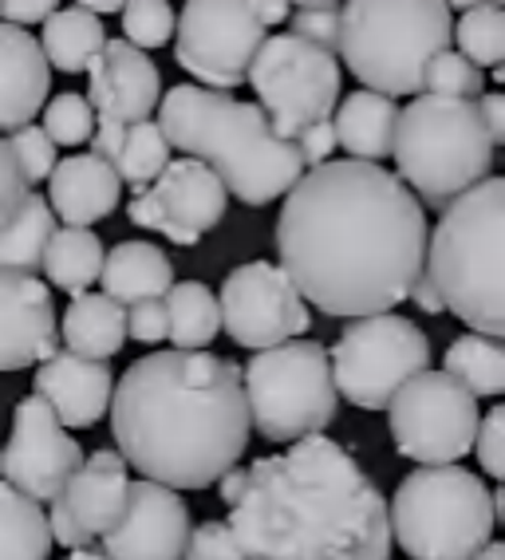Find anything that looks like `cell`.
<instances>
[{"label": "cell", "mask_w": 505, "mask_h": 560, "mask_svg": "<svg viewBox=\"0 0 505 560\" xmlns=\"http://www.w3.org/2000/svg\"><path fill=\"white\" fill-rule=\"evenodd\" d=\"M505 182L490 174L426 233V280L474 336H505Z\"/></svg>", "instance_id": "obj_5"}, {"label": "cell", "mask_w": 505, "mask_h": 560, "mask_svg": "<svg viewBox=\"0 0 505 560\" xmlns=\"http://www.w3.org/2000/svg\"><path fill=\"white\" fill-rule=\"evenodd\" d=\"M474 107H478V119H482V127H485V139L494 142V147H502L505 142V95L502 91H485Z\"/></svg>", "instance_id": "obj_47"}, {"label": "cell", "mask_w": 505, "mask_h": 560, "mask_svg": "<svg viewBox=\"0 0 505 560\" xmlns=\"http://www.w3.org/2000/svg\"><path fill=\"white\" fill-rule=\"evenodd\" d=\"M458 40V56L478 71L502 68L505 60V9L502 4H466L462 21L450 32Z\"/></svg>", "instance_id": "obj_34"}, {"label": "cell", "mask_w": 505, "mask_h": 560, "mask_svg": "<svg viewBox=\"0 0 505 560\" xmlns=\"http://www.w3.org/2000/svg\"><path fill=\"white\" fill-rule=\"evenodd\" d=\"M103 269V241L92 230H63L51 233L48 253H44V272H48V284L71 292V296H83L99 280Z\"/></svg>", "instance_id": "obj_30"}, {"label": "cell", "mask_w": 505, "mask_h": 560, "mask_svg": "<svg viewBox=\"0 0 505 560\" xmlns=\"http://www.w3.org/2000/svg\"><path fill=\"white\" fill-rule=\"evenodd\" d=\"M336 395L360 410H387V402L431 371V340L414 320L399 312H379L364 320H348L336 348L328 351Z\"/></svg>", "instance_id": "obj_10"}, {"label": "cell", "mask_w": 505, "mask_h": 560, "mask_svg": "<svg viewBox=\"0 0 505 560\" xmlns=\"http://www.w3.org/2000/svg\"><path fill=\"white\" fill-rule=\"evenodd\" d=\"M63 343L83 360H111L127 343V308L103 292H83L63 312Z\"/></svg>", "instance_id": "obj_26"}, {"label": "cell", "mask_w": 505, "mask_h": 560, "mask_svg": "<svg viewBox=\"0 0 505 560\" xmlns=\"http://www.w3.org/2000/svg\"><path fill=\"white\" fill-rule=\"evenodd\" d=\"M426 213L395 171L320 162L284 194L277 253L304 304L364 320L411 296L426 265Z\"/></svg>", "instance_id": "obj_1"}, {"label": "cell", "mask_w": 505, "mask_h": 560, "mask_svg": "<svg viewBox=\"0 0 505 560\" xmlns=\"http://www.w3.org/2000/svg\"><path fill=\"white\" fill-rule=\"evenodd\" d=\"M75 9L92 12V16H99V21H103V12H122V4H115V0H80Z\"/></svg>", "instance_id": "obj_51"}, {"label": "cell", "mask_w": 505, "mask_h": 560, "mask_svg": "<svg viewBox=\"0 0 505 560\" xmlns=\"http://www.w3.org/2000/svg\"><path fill=\"white\" fill-rule=\"evenodd\" d=\"M395 127H399V107H395V100H384L375 91H352L348 100L336 103V147H344L352 162L384 166V159L391 154Z\"/></svg>", "instance_id": "obj_25"}, {"label": "cell", "mask_w": 505, "mask_h": 560, "mask_svg": "<svg viewBox=\"0 0 505 560\" xmlns=\"http://www.w3.org/2000/svg\"><path fill=\"white\" fill-rule=\"evenodd\" d=\"M242 486H245V470H242V466H233V470L225 474L222 481H218V490H222V501H225V505H233V501H237Z\"/></svg>", "instance_id": "obj_50"}, {"label": "cell", "mask_w": 505, "mask_h": 560, "mask_svg": "<svg viewBox=\"0 0 505 560\" xmlns=\"http://www.w3.org/2000/svg\"><path fill=\"white\" fill-rule=\"evenodd\" d=\"M252 12H257V21L269 28V24H281L289 12H293V4H281V0H252Z\"/></svg>", "instance_id": "obj_49"}, {"label": "cell", "mask_w": 505, "mask_h": 560, "mask_svg": "<svg viewBox=\"0 0 505 560\" xmlns=\"http://www.w3.org/2000/svg\"><path fill=\"white\" fill-rule=\"evenodd\" d=\"M391 439L395 451L419 466H458L462 454L474 451L478 434V399L458 387L443 371L414 375L391 402Z\"/></svg>", "instance_id": "obj_12"}, {"label": "cell", "mask_w": 505, "mask_h": 560, "mask_svg": "<svg viewBox=\"0 0 505 560\" xmlns=\"http://www.w3.org/2000/svg\"><path fill=\"white\" fill-rule=\"evenodd\" d=\"M9 151H12V159H16V171L24 174V182H28V186H32V182L51 178V171H56V147H51V139L44 135L40 127L12 130Z\"/></svg>", "instance_id": "obj_39"}, {"label": "cell", "mask_w": 505, "mask_h": 560, "mask_svg": "<svg viewBox=\"0 0 505 560\" xmlns=\"http://www.w3.org/2000/svg\"><path fill=\"white\" fill-rule=\"evenodd\" d=\"M119 458L166 490H210L249 446L242 368L213 351H151L111 390Z\"/></svg>", "instance_id": "obj_2"}, {"label": "cell", "mask_w": 505, "mask_h": 560, "mask_svg": "<svg viewBox=\"0 0 505 560\" xmlns=\"http://www.w3.org/2000/svg\"><path fill=\"white\" fill-rule=\"evenodd\" d=\"M60 320L44 280L0 277V371L40 368L56 355Z\"/></svg>", "instance_id": "obj_19"}, {"label": "cell", "mask_w": 505, "mask_h": 560, "mask_svg": "<svg viewBox=\"0 0 505 560\" xmlns=\"http://www.w3.org/2000/svg\"><path fill=\"white\" fill-rule=\"evenodd\" d=\"M296 154H301L304 171H313V166H320V162H328V154L336 151V135H332V119L328 122H316V127L301 130L293 139Z\"/></svg>", "instance_id": "obj_44"}, {"label": "cell", "mask_w": 505, "mask_h": 560, "mask_svg": "<svg viewBox=\"0 0 505 560\" xmlns=\"http://www.w3.org/2000/svg\"><path fill=\"white\" fill-rule=\"evenodd\" d=\"M51 510H48V533H51V545H63V549H71V552H80V549H87V545H95L87 533L71 521V513L63 510V501L56 498V501H48Z\"/></svg>", "instance_id": "obj_45"}, {"label": "cell", "mask_w": 505, "mask_h": 560, "mask_svg": "<svg viewBox=\"0 0 505 560\" xmlns=\"http://www.w3.org/2000/svg\"><path fill=\"white\" fill-rule=\"evenodd\" d=\"M127 340L139 343H162L166 340V304L142 301L127 308Z\"/></svg>", "instance_id": "obj_43"}, {"label": "cell", "mask_w": 505, "mask_h": 560, "mask_svg": "<svg viewBox=\"0 0 505 560\" xmlns=\"http://www.w3.org/2000/svg\"><path fill=\"white\" fill-rule=\"evenodd\" d=\"M83 466V446L63 431L56 415L48 410V402L28 395L16 402L12 415V439L0 451V474L4 486L21 490L24 498H32L36 505L56 501L63 493V486L71 481V474Z\"/></svg>", "instance_id": "obj_15"}, {"label": "cell", "mask_w": 505, "mask_h": 560, "mask_svg": "<svg viewBox=\"0 0 505 560\" xmlns=\"http://www.w3.org/2000/svg\"><path fill=\"white\" fill-rule=\"evenodd\" d=\"M162 304H166V340H174V351H202L222 331L218 296L202 280H174Z\"/></svg>", "instance_id": "obj_29"}, {"label": "cell", "mask_w": 505, "mask_h": 560, "mask_svg": "<svg viewBox=\"0 0 505 560\" xmlns=\"http://www.w3.org/2000/svg\"><path fill=\"white\" fill-rule=\"evenodd\" d=\"M115 375L107 360H83L71 351H56L36 368V399L48 402L60 427H95L111 407Z\"/></svg>", "instance_id": "obj_20"}, {"label": "cell", "mask_w": 505, "mask_h": 560, "mask_svg": "<svg viewBox=\"0 0 505 560\" xmlns=\"http://www.w3.org/2000/svg\"><path fill=\"white\" fill-rule=\"evenodd\" d=\"M51 233H56V218L48 201L28 194L9 225H0V277H36L44 269Z\"/></svg>", "instance_id": "obj_28"}, {"label": "cell", "mask_w": 505, "mask_h": 560, "mask_svg": "<svg viewBox=\"0 0 505 560\" xmlns=\"http://www.w3.org/2000/svg\"><path fill=\"white\" fill-rule=\"evenodd\" d=\"M60 4L51 0H0V24L24 28V24H44Z\"/></svg>", "instance_id": "obj_46"}, {"label": "cell", "mask_w": 505, "mask_h": 560, "mask_svg": "<svg viewBox=\"0 0 505 560\" xmlns=\"http://www.w3.org/2000/svg\"><path fill=\"white\" fill-rule=\"evenodd\" d=\"M158 127L174 151L202 162L245 206H269L304 178V162L289 139H281L261 107L225 91L178 83L158 103Z\"/></svg>", "instance_id": "obj_4"}, {"label": "cell", "mask_w": 505, "mask_h": 560, "mask_svg": "<svg viewBox=\"0 0 505 560\" xmlns=\"http://www.w3.org/2000/svg\"><path fill=\"white\" fill-rule=\"evenodd\" d=\"M391 154L399 166L395 178L419 198V206L438 213L494 171V142L485 139L478 107L438 95H414L399 107Z\"/></svg>", "instance_id": "obj_6"}, {"label": "cell", "mask_w": 505, "mask_h": 560, "mask_svg": "<svg viewBox=\"0 0 505 560\" xmlns=\"http://www.w3.org/2000/svg\"><path fill=\"white\" fill-rule=\"evenodd\" d=\"M48 513L12 486H0V560H48Z\"/></svg>", "instance_id": "obj_32"}, {"label": "cell", "mask_w": 505, "mask_h": 560, "mask_svg": "<svg viewBox=\"0 0 505 560\" xmlns=\"http://www.w3.org/2000/svg\"><path fill=\"white\" fill-rule=\"evenodd\" d=\"M387 525L411 560H474L494 540L490 486L466 466H419L411 470L391 505Z\"/></svg>", "instance_id": "obj_8"}, {"label": "cell", "mask_w": 505, "mask_h": 560, "mask_svg": "<svg viewBox=\"0 0 505 560\" xmlns=\"http://www.w3.org/2000/svg\"><path fill=\"white\" fill-rule=\"evenodd\" d=\"M40 51L48 68H60L63 75H75V71H87V63L95 60L107 44V28H103L99 16L83 9H56L44 21V36L40 40Z\"/></svg>", "instance_id": "obj_27"}, {"label": "cell", "mask_w": 505, "mask_h": 560, "mask_svg": "<svg viewBox=\"0 0 505 560\" xmlns=\"http://www.w3.org/2000/svg\"><path fill=\"white\" fill-rule=\"evenodd\" d=\"M225 525L245 560H387V498L352 446L328 434L245 466Z\"/></svg>", "instance_id": "obj_3"}, {"label": "cell", "mask_w": 505, "mask_h": 560, "mask_svg": "<svg viewBox=\"0 0 505 560\" xmlns=\"http://www.w3.org/2000/svg\"><path fill=\"white\" fill-rule=\"evenodd\" d=\"M407 301H414L423 312H431V316H438V312H443V296H438V289L426 280V272L411 284V296H407Z\"/></svg>", "instance_id": "obj_48"}, {"label": "cell", "mask_w": 505, "mask_h": 560, "mask_svg": "<svg viewBox=\"0 0 505 560\" xmlns=\"http://www.w3.org/2000/svg\"><path fill=\"white\" fill-rule=\"evenodd\" d=\"M186 540H190V510H186L183 493L154 486V481H131L119 521L103 537V557L183 560Z\"/></svg>", "instance_id": "obj_17"}, {"label": "cell", "mask_w": 505, "mask_h": 560, "mask_svg": "<svg viewBox=\"0 0 505 560\" xmlns=\"http://www.w3.org/2000/svg\"><path fill=\"white\" fill-rule=\"evenodd\" d=\"M423 95H438V100H462L478 103L485 95V75L470 60H462L458 51H438L435 60L423 71Z\"/></svg>", "instance_id": "obj_35"}, {"label": "cell", "mask_w": 505, "mask_h": 560, "mask_svg": "<svg viewBox=\"0 0 505 560\" xmlns=\"http://www.w3.org/2000/svg\"><path fill=\"white\" fill-rule=\"evenodd\" d=\"M111 166H115V174H119V182H127L131 190H139V194L146 190V186L171 166V142H166L158 122L146 119V122L127 127L122 147Z\"/></svg>", "instance_id": "obj_33"}, {"label": "cell", "mask_w": 505, "mask_h": 560, "mask_svg": "<svg viewBox=\"0 0 505 560\" xmlns=\"http://www.w3.org/2000/svg\"><path fill=\"white\" fill-rule=\"evenodd\" d=\"M245 83H252L257 100H261L257 107L269 115L277 135L293 142L301 130L328 122L336 115L340 60L281 32V36H265Z\"/></svg>", "instance_id": "obj_11"}, {"label": "cell", "mask_w": 505, "mask_h": 560, "mask_svg": "<svg viewBox=\"0 0 505 560\" xmlns=\"http://www.w3.org/2000/svg\"><path fill=\"white\" fill-rule=\"evenodd\" d=\"M122 182L111 162L95 159V154H71L56 162L48 178V210L51 218H63L71 230H87L95 221L111 218L119 210Z\"/></svg>", "instance_id": "obj_21"}, {"label": "cell", "mask_w": 505, "mask_h": 560, "mask_svg": "<svg viewBox=\"0 0 505 560\" xmlns=\"http://www.w3.org/2000/svg\"><path fill=\"white\" fill-rule=\"evenodd\" d=\"M249 427L269 442H301L324 434L336 419L340 395L332 387L328 348L320 340H289L257 351L242 368Z\"/></svg>", "instance_id": "obj_9"}, {"label": "cell", "mask_w": 505, "mask_h": 560, "mask_svg": "<svg viewBox=\"0 0 505 560\" xmlns=\"http://www.w3.org/2000/svg\"><path fill=\"white\" fill-rule=\"evenodd\" d=\"M218 312H222V328L230 331V340L249 351L281 348L313 328L308 304L273 260L237 265L222 284Z\"/></svg>", "instance_id": "obj_14"}, {"label": "cell", "mask_w": 505, "mask_h": 560, "mask_svg": "<svg viewBox=\"0 0 505 560\" xmlns=\"http://www.w3.org/2000/svg\"><path fill=\"white\" fill-rule=\"evenodd\" d=\"M103 296H111L119 308L142 301H162L174 284L171 257L151 241H122L111 253H103Z\"/></svg>", "instance_id": "obj_24"}, {"label": "cell", "mask_w": 505, "mask_h": 560, "mask_svg": "<svg viewBox=\"0 0 505 560\" xmlns=\"http://www.w3.org/2000/svg\"><path fill=\"white\" fill-rule=\"evenodd\" d=\"M443 375L466 387L474 399H497L505 390V343L490 340V336H462L446 348Z\"/></svg>", "instance_id": "obj_31"}, {"label": "cell", "mask_w": 505, "mask_h": 560, "mask_svg": "<svg viewBox=\"0 0 505 560\" xmlns=\"http://www.w3.org/2000/svg\"><path fill=\"white\" fill-rule=\"evenodd\" d=\"M28 198V182L16 171V159L9 151V139H0V225H9L12 213L21 210Z\"/></svg>", "instance_id": "obj_42"}, {"label": "cell", "mask_w": 505, "mask_h": 560, "mask_svg": "<svg viewBox=\"0 0 505 560\" xmlns=\"http://www.w3.org/2000/svg\"><path fill=\"white\" fill-rule=\"evenodd\" d=\"M127 462L115 451H95L83 454V466L71 474V481L63 486L60 501L71 513V521L80 525L87 537H107L111 525L119 521L122 501H127Z\"/></svg>", "instance_id": "obj_23"}, {"label": "cell", "mask_w": 505, "mask_h": 560, "mask_svg": "<svg viewBox=\"0 0 505 560\" xmlns=\"http://www.w3.org/2000/svg\"><path fill=\"white\" fill-rule=\"evenodd\" d=\"M293 32L289 36H296V40H304L308 48L324 51V56H336L340 51V4H296L293 12Z\"/></svg>", "instance_id": "obj_38"}, {"label": "cell", "mask_w": 505, "mask_h": 560, "mask_svg": "<svg viewBox=\"0 0 505 560\" xmlns=\"http://www.w3.org/2000/svg\"><path fill=\"white\" fill-rule=\"evenodd\" d=\"M474 451H478L485 478L502 481L505 478V407H490L482 419H478Z\"/></svg>", "instance_id": "obj_41"}, {"label": "cell", "mask_w": 505, "mask_h": 560, "mask_svg": "<svg viewBox=\"0 0 505 560\" xmlns=\"http://www.w3.org/2000/svg\"><path fill=\"white\" fill-rule=\"evenodd\" d=\"M230 194L202 162L178 159L127 206L139 230H154L174 245H198L202 233L222 225Z\"/></svg>", "instance_id": "obj_16"}, {"label": "cell", "mask_w": 505, "mask_h": 560, "mask_svg": "<svg viewBox=\"0 0 505 560\" xmlns=\"http://www.w3.org/2000/svg\"><path fill=\"white\" fill-rule=\"evenodd\" d=\"M51 91V68L32 32L0 24V130L32 127Z\"/></svg>", "instance_id": "obj_22"}, {"label": "cell", "mask_w": 505, "mask_h": 560, "mask_svg": "<svg viewBox=\"0 0 505 560\" xmlns=\"http://www.w3.org/2000/svg\"><path fill=\"white\" fill-rule=\"evenodd\" d=\"M44 135L51 139V147H80L92 142L95 130V110L83 100L80 91H63L51 103H44Z\"/></svg>", "instance_id": "obj_36"}, {"label": "cell", "mask_w": 505, "mask_h": 560, "mask_svg": "<svg viewBox=\"0 0 505 560\" xmlns=\"http://www.w3.org/2000/svg\"><path fill=\"white\" fill-rule=\"evenodd\" d=\"M119 16H122V40L139 51L162 48L174 36V21H178V12L166 0H131V4H122Z\"/></svg>", "instance_id": "obj_37"}, {"label": "cell", "mask_w": 505, "mask_h": 560, "mask_svg": "<svg viewBox=\"0 0 505 560\" xmlns=\"http://www.w3.org/2000/svg\"><path fill=\"white\" fill-rule=\"evenodd\" d=\"M265 28L252 4L237 0H190L174 21V56L205 91L242 88L252 68V56L261 51Z\"/></svg>", "instance_id": "obj_13"}, {"label": "cell", "mask_w": 505, "mask_h": 560, "mask_svg": "<svg viewBox=\"0 0 505 560\" xmlns=\"http://www.w3.org/2000/svg\"><path fill=\"white\" fill-rule=\"evenodd\" d=\"M63 560H107L103 552H95V549H80V552H71V557H63Z\"/></svg>", "instance_id": "obj_53"}, {"label": "cell", "mask_w": 505, "mask_h": 560, "mask_svg": "<svg viewBox=\"0 0 505 560\" xmlns=\"http://www.w3.org/2000/svg\"><path fill=\"white\" fill-rule=\"evenodd\" d=\"M474 560H505V545H497V540H490L482 552H478Z\"/></svg>", "instance_id": "obj_52"}, {"label": "cell", "mask_w": 505, "mask_h": 560, "mask_svg": "<svg viewBox=\"0 0 505 560\" xmlns=\"http://www.w3.org/2000/svg\"><path fill=\"white\" fill-rule=\"evenodd\" d=\"M450 4L411 0H352L340 4V56L352 75L384 100L423 95V71L450 48Z\"/></svg>", "instance_id": "obj_7"}, {"label": "cell", "mask_w": 505, "mask_h": 560, "mask_svg": "<svg viewBox=\"0 0 505 560\" xmlns=\"http://www.w3.org/2000/svg\"><path fill=\"white\" fill-rule=\"evenodd\" d=\"M162 71L146 51L131 48L127 40H107L103 51L87 63V95L95 122L107 127H134L158 110Z\"/></svg>", "instance_id": "obj_18"}, {"label": "cell", "mask_w": 505, "mask_h": 560, "mask_svg": "<svg viewBox=\"0 0 505 560\" xmlns=\"http://www.w3.org/2000/svg\"><path fill=\"white\" fill-rule=\"evenodd\" d=\"M183 560H245V552L225 521H202L198 529H190Z\"/></svg>", "instance_id": "obj_40"}]
</instances>
